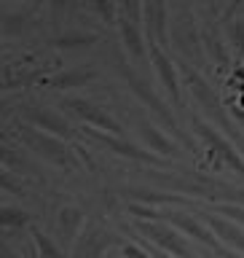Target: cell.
Returning <instances> with one entry per match:
<instances>
[{
  "label": "cell",
  "instance_id": "1",
  "mask_svg": "<svg viewBox=\"0 0 244 258\" xmlns=\"http://www.w3.org/2000/svg\"><path fill=\"white\" fill-rule=\"evenodd\" d=\"M177 68H180V76H183V86L188 89L191 100L196 102L199 108V116L207 118L212 126H217L220 132L228 137V140L239 148V153L244 156V140H241V129L233 124V118L228 116V108H225V102L220 100V94H217V89H212V84L201 76L196 68H191L185 59H175Z\"/></svg>",
  "mask_w": 244,
  "mask_h": 258
},
{
  "label": "cell",
  "instance_id": "2",
  "mask_svg": "<svg viewBox=\"0 0 244 258\" xmlns=\"http://www.w3.org/2000/svg\"><path fill=\"white\" fill-rule=\"evenodd\" d=\"M118 73H121V78H124V84H126L129 92H132L137 100H140L145 108L153 113V118L161 121V126H164L167 132H172V135H175V140L180 143L183 148H193V140L183 132V126L177 124V118L172 116V110H169V108H167V102L161 100V97L150 89L148 81L140 78V76H137V73H132V70H126V68H118Z\"/></svg>",
  "mask_w": 244,
  "mask_h": 258
},
{
  "label": "cell",
  "instance_id": "3",
  "mask_svg": "<svg viewBox=\"0 0 244 258\" xmlns=\"http://www.w3.org/2000/svg\"><path fill=\"white\" fill-rule=\"evenodd\" d=\"M19 140H22L24 148L38 153L40 159H46L48 164H54V167H62V169H67V172H75V169L80 167L78 156L72 153L75 148H70L62 137L46 135V132H40V129H32L27 124H22L19 126Z\"/></svg>",
  "mask_w": 244,
  "mask_h": 258
},
{
  "label": "cell",
  "instance_id": "4",
  "mask_svg": "<svg viewBox=\"0 0 244 258\" xmlns=\"http://www.w3.org/2000/svg\"><path fill=\"white\" fill-rule=\"evenodd\" d=\"M59 108L67 110L72 118L84 121L86 126H94V129H100V132H108V135H116V137H126L121 121L113 116L110 110H105L102 105L86 100V97H64L59 102Z\"/></svg>",
  "mask_w": 244,
  "mask_h": 258
},
{
  "label": "cell",
  "instance_id": "5",
  "mask_svg": "<svg viewBox=\"0 0 244 258\" xmlns=\"http://www.w3.org/2000/svg\"><path fill=\"white\" fill-rule=\"evenodd\" d=\"M191 129L207 143V148H209V153H212V156H217L225 167L236 169L239 175H244V159H241L239 148H236V145H233L225 135H220V129L212 126L207 118H201L199 113H196V116H191Z\"/></svg>",
  "mask_w": 244,
  "mask_h": 258
},
{
  "label": "cell",
  "instance_id": "6",
  "mask_svg": "<svg viewBox=\"0 0 244 258\" xmlns=\"http://www.w3.org/2000/svg\"><path fill=\"white\" fill-rule=\"evenodd\" d=\"M148 51H150V64H153V70H156V78H158L161 89H164L167 97L177 105V108H183V76H180L177 62L167 54V48H161L158 43H150Z\"/></svg>",
  "mask_w": 244,
  "mask_h": 258
},
{
  "label": "cell",
  "instance_id": "7",
  "mask_svg": "<svg viewBox=\"0 0 244 258\" xmlns=\"http://www.w3.org/2000/svg\"><path fill=\"white\" fill-rule=\"evenodd\" d=\"M199 32H201V48H204V56L223 73V76L231 73L233 70V54L228 48V40H225V32L217 27V22L212 19V16H207V19L199 24Z\"/></svg>",
  "mask_w": 244,
  "mask_h": 258
},
{
  "label": "cell",
  "instance_id": "8",
  "mask_svg": "<svg viewBox=\"0 0 244 258\" xmlns=\"http://www.w3.org/2000/svg\"><path fill=\"white\" fill-rule=\"evenodd\" d=\"M84 132H86V137H92L94 143H100L102 148H108L110 153H116V156H124V159L140 161V164H153V167H164V164H167V161H164V159H158L153 151L140 148V145L129 143L126 137H116V135L100 132V129H94V126H86Z\"/></svg>",
  "mask_w": 244,
  "mask_h": 258
},
{
  "label": "cell",
  "instance_id": "9",
  "mask_svg": "<svg viewBox=\"0 0 244 258\" xmlns=\"http://www.w3.org/2000/svg\"><path fill=\"white\" fill-rule=\"evenodd\" d=\"M172 46L183 54V59L191 64V59L201 64L204 62V48H201V32L193 22V16L188 11H183L172 22Z\"/></svg>",
  "mask_w": 244,
  "mask_h": 258
},
{
  "label": "cell",
  "instance_id": "10",
  "mask_svg": "<svg viewBox=\"0 0 244 258\" xmlns=\"http://www.w3.org/2000/svg\"><path fill=\"white\" fill-rule=\"evenodd\" d=\"M19 118L27 126L40 129V132L54 135V137H72V132H75L64 116H59L51 108H40V105H19Z\"/></svg>",
  "mask_w": 244,
  "mask_h": 258
},
{
  "label": "cell",
  "instance_id": "11",
  "mask_svg": "<svg viewBox=\"0 0 244 258\" xmlns=\"http://www.w3.org/2000/svg\"><path fill=\"white\" fill-rule=\"evenodd\" d=\"M137 231L145 234L150 245L161 247L164 253H172V255H177V258H188V255H191V250H188V245H185V239L172 229V226H167L164 221H156V223L137 221Z\"/></svg>",
  "mask_w": 244,
  "mask_h": 258
},
{
  "label": "cell",
  "instance_id": "12",
  "mask_svg": "<svg viewBox=\"0 0 244 258\" xmlns=\"http://www.w3.org/2000/svg\"><path fill=\"white\" fill-rule=\"evenodd\" d=\"M116 30H118V38H121V46H124L126 56L137 64L148 62L150 59V51L148 46H145V38H142V27L132 19H126V16H118L116 22Z\"/></svg>",
  "mask_w": 244,
  "mask_h": 258
},
{
  "label": "cell",
  "instance_id": "13",
  "mask_svg": "<svg viewBox=\"0 0 244 258\" xmlns=\"http://www.w3.org/2000/svg\"><path fill=\"white\" fill-rule=\"evenodd\" d=\"M97 76H100V70L94 64H75V68H67V70H59L54 76H48L43 81V86L67 92V89H80V86L92 84V81H97Z\"/></svg>",
  "mask_w": 244,
  "mask_h": 258
},
{
  "label": "cell",
  "instance_id": "14",
  "mask_svg": "<svg viewBox=\"0 0 244 258\" xmlns=\"http://www.w3.org/2000/svg\"><path fill=\"white\" fill-rule=\"evenodd\" d=\"M137 132H140V140L145 143V148L158 153V156H180V143L169 140L167 132L161 126H156L153 121H140V126H137Z\"/></svg>",
  "mask_w": 244,
  "mask_h": 258
},
{
  "label": "cell",
  "instance_id": "15",
  "mask_svg": "<svg viewBox=\"0 0 244 258\" xmlns=\"http://www.w3.org/2000/svg\"><path fill=\"white\" fill-rule=\"evenodd\" d=\"M167 221L172 223V226H177L180 231H185L188 237H193L196 242H201V245H207V247H212V250L220 247V239L215 237V231L207 229L199 218H191L188 213H177V210H175V213L167 215Z\"/></svg>",
  "mask_w": 244,
  "mask_h": 258
},
{
  "label": "cell",
  "instance_id": "16",
  "mask_svg": "<svg viewBox=\"0 0 244 258\" xmlns=\"http://www.w3.org/2000/svg\"><path fill=\"white\" fill-rule=\"evenodd\" d=\"M84 213H80L78 207H62L59 210V215H56V242H64L70 250H72V245H75V239H78V234L84 231Z\"/></svg>",
  "mask_w": 244,
  "mask_h": 258
},
{
  "label": "cell",
  "instance_id": "17",
  "mask_svg": "<svg viewBox=\"0 0 244 258\" xmlns=\"http://www.w3.org/2000/svg\"><path fill=\"white\" fill-rule=\"evenodd\" d=\"M204 218H207V226L215 231V237L220 239V245H225V247H231V250H236V253L244 255V231L236 223L225 221L223 215H204Z\"/></svg>",
  "mask_w": 244,
  "mask_h": 258
},
{
  "label": "cell",
  "instance_id": "18",
  "mask_svg": "<svg viewBox=\"0 0 244 258\" xmlns=\"http://www.w3.org/2000/svg\"><path fill=\"white\" fill-rule=\"evenodd\" d=\"M100 43V35L94 32H80V30H67V32H56L51 46L59 51H72V48H89Z\"/></svg>",
  "mask_w": 244,
  "mask_h": 258
},
{
  "label": "cell",
  "instance_id": "19",
  "mask_svg": "<svg viewBox=\"0 0 244 258\" xmlns=\"http://www.w3.org/2000/svg\"><path fill=\"white\" fill-rule=\"evenodd\" d=\"M126 197H132L140 205H183V207H193V202L177 194H161V191H148V188H126Z\"/></svg>",
  "mask_w": 244,
  "mask_h": 258
},
{
  "label": "cell",
  "instance_id": "20",
  "mask_svg": "<svg viewBox=\"0 0 244 258\" xmlns=\"http://www.w3.org/2000/svg\"><path fill=\"white\" fill-rule=\"evenodd\" d=\"M225 27V40H228V48H231V54H233V64H239L244 62V19H228V22H223Z\"/></svg>",
  "mask_w": 244,
  "mask_h": 258
},
{
  "label": "cell",
  "instance_id": "21",
  "mask_svg": "<svg viewBox=\"0 0 244 258\" xmlns=\"http://www.w3.org/2000/svg\"><path fill=\"white\" fill-rule=\"evenodd\" d=\"M30 237H32V245L38 250V258H70V255H64L59 242L46 237L40 229H35V226H30Z\"/></svg>",
  "mask_w": 244,
  "mask_h": 258
},
{
  "label": "cell",
  "instance_id": "22",
  "mask_svg": "<svg viewBox=\"0 0 244 258\" xmlns=\"http://www.w3.org/2000/svg\"><path fill=\"white\" fill-rule=\"evenodd\" d=\"M30 213L27 210H19V207H11V205H3L0 210V226L8 231V229H27L30 226Z\"/></svg>",
  "mask_w": 244,
  "mask_h": 258
},
{
  "label": "cell",
  "instance_id": "23",
  "mask_svg": "<svg viewBox=\"0 0 244 258\" xmlns=\"http://www.w3.org/2000/svg\"><path fill=\"white\" fill-rule=\"evenodd\" d=\"M92 6H94V11L100 14L102 22H108V24H116L118 22V16H121L118 0H92Z\"/></svg>",
  "mask_w": 244,
  "mask_h": 258
},
{
  "label": "cell",
  "instance_id": "24",
  "mask_svg": "<svg viewBox=\"0 0 244 258\" xmlns=\"http://www.w3.org/2000/svg\"><path fill=\"white\" fill-rule=\"evenodd\" d=\"M129 213H132L134 218H142V221H148V223L167 221V215L161 213V210L150 207V205H140V202H132V205H129Z\"/></svg>",
  "mask_w": 244,
  "mask_h": 258
},
{
  "label": "cell",
  "instance_id": "25",
  "mask_svg": "<svg viewBox=\"0 0 244 258\" xmlns=\"http://www.w3.org/2000/svg\"><path fill=\"white\" fill-rule=\"evenodd\" d=\"M118 8H121V16L142 24V0H118Z\"/></svg>",
  "mask_w": 244,
  "mask_h": 258
},
{
  "label": "cell",
  "instance_id": "26",
  "mask_svg": "<svg viewBox=\"0 0 244 258\" xmlns=\"http://www.w3.org/2000/svg\"><path fill=\"white\" fill-rule=\"evenodd\" d=\"M70 3H72V0H48V14H51V24H54V27H59V22H62V16L67 14Z\"/></svg>",
  "mask_w": 244,
  "mask_h": 258
},
{
  "label": "cell",
  "instance_id": "27",
  "mask_svg": "<svg viewBox=\"0 0 244 258\" xmlns=\"http://www.w3.org/2000/svg\"><path fill=\"white\" fill-rule=\"evenodd\" d=\"M228 89H236L239 94H244V62L233 64V70L228 73Z\"/></svg>",
  "mask_w": 244,
  "mask_h": 258
},
{
  "label": "cell",
  "instance_id": "28",
  "mask_svg": "<svg viewBox=\"0 0 244 258\" xmlns=\"http://www.w3.org/2000/svg\"><path fill=\"white\" fill-rule=\"evenodd\" d=\"M121 250H124V258H153V255H150V250L142 245V239H140V242H134V245L129 242V245H124Z\"/></svg>",
  "mask_w": 244,
  "mask_h": 258
},
{
  "label": "cell",
  "instance_id": "29",
  "mask_svg": "<svg viewBox=\"0 0 244 258\" xmlns=\"http://www.w3.org/2000/svg\"><path fill=\"white\" fill-rule=\"evenodd\" d=\"M223 102H225V100H223ZM225 108H228L231 118H233V124H236L241 132H244V108H241L239 102H236V105H233V102H225Z\"/></svg>",
  "mask_w": 244,
  "mask_h": 258
},
{
  "label": "cell",
  "instance_id": "30",
  "mask_svg": "<svg viewBox=\"0 0 244 258\" xmlns=\"http://www.w3.org/2000/svg\"><path fill=\"white\" fill-rule=\"evenodd\" d=\"M239 8H244V0H228V3L223 6V14H220V19H223V22L233 19V16H236V11H239Z\"/></svg>",
  "mask_w": 244,
  "mask_h": 258
},
{
  "label": "cell",
  "instance_id": "31",
  "mask_svg": "<svg viewBox=\"0 0 244 258\" xmlns=\"http://www.w3.org/2000/svg\"><path fill=\"white\" fill-rule=\"evenodd\" d=\"M207 14H223V0H201Z\"/></svg>",
  "mask_w": 244,
  "mask_h": 258
},
{
  "label": "cell",
  "instance_id": "32",
  "mask_svg": "<svg viewBox=\"0 0 244 258\" xmlns=\"http://www.w3.org/2000/svg\"><path fill=\"white\" fill-rule=\"evenodd\" d=\"M212 253H215V255H220V258H244L241 253H236V250H228L225 245H220L217 250H212Z\"/></svg>",
  "mask_w": 244,
  "mask_h": 258
},
{
  "label": "cell",
  "instance_id": "33",
  "mask_svg": "<svg viewBox=\"0 0 244 258\" xmlns=\"http://www.w3.org/2000/svg\"><path fill=\"white\" fill-rule=\"evenodd\" d=\"M207 258H220V255H215V253H207Z\"/></svg>",
  "mask_w": 244,
  "mask_h": 258
},
{
  "label": "cell",
  "instance_id": "34",
  "mask_svg": "<svg viewBox=\"0 0 244 258\" xmlns=\"http://www.w3.org/2000/svg\"><path fill=\"white\" fill-rule=\"evenodd\" d=\"M183 3H185V6H191V3H193V0H183Z\"/></svg>",
  "mask_w": 244,
  "mask_h": 258
},
{
  "label": "cell",
  "instance_id": "35",
  "mask_svg": "<svg viewBox=\"0 0 244 258\" xmlns=\"http://www.w3.org/2000/svg\"><path fill=\"white\" fill-rule=\"evenodd\" d=\"M6 3H19V0H6Z\"/></svg>",
  "mask_w": 244,
  "mask_h": 258
},
{
  "label": "cell",
  "instance_id": "36",
  "mask_svg": "<svg viewBox=\"0 0 244 258\" xmlns=\"http://www.w3.org/2000/svg\"><path fill=\"white\" fill-rule=\"evenodd\" d=\"M225 3H228V0H223V6H225Z\"/></svg>",
  "mask_w": 244,
  "mask_h": 258
}]
</instances>
